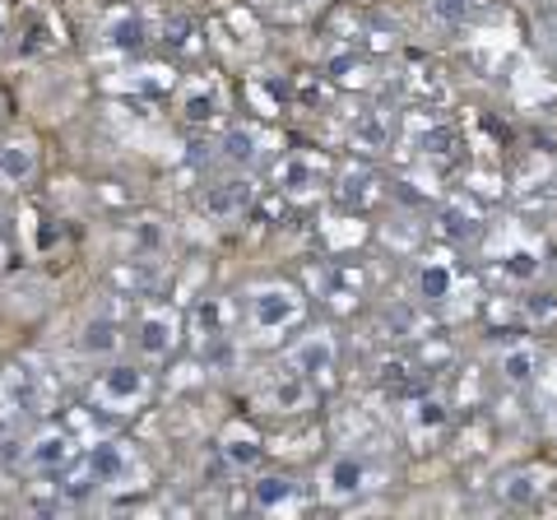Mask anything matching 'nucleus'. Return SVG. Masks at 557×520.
I'll use <instances>...</instances> for the list:
<instances>
[{"mask_svg": "<svg viewBox=\"0 0 557 520\" xmlns=\"http://www.w3.org/2000/svg\"><path fill=\"white\" fill-rule=\"evenodd\" d=\"M149 372L139 368V362H112V368H102L98 381H94V405L108 409V413H135L139 405L149 400Z\"/></svg>", "mask_w": 557, "mask_h": 520, "instance_id": "obj_1", "label": "nucleus"}, {"mask_svg": "<svg viewBox=\"0 0 557 520\" xmlns=\"http://www.w3.org/2000/svg\"><path fill=\"white\" fill-rule=\"evenodd\" d=\"M247 311H251V325L260 335H278L302 321V293L293 284H260V288H251Z\"/></svg>", "mask_w": 557, "mask_h": 520, "instance_id": "obj_2", "label": "nucleus"}, {"mask_svg": "<svg viewBox=\"0 0 557 520\" xmlns=\"http://www.w3.org/2000/svg\"><path fill=\"white\" fill-rule=\"evenodd\" d=\"M131 344H135V354H139V358H149V362L168 358V354L182 344V317H177L172 307H153V311H145V317L135 321Z\"/></svg>", "mask_w": 557, "mask_h": 520, "instance_id": "obj_3", "label": "nucleus"}, {"mask_svg": "<svg viewBox=\"0 0 557 520\" xmlns=\"http://www.w3.org/2000/svg\"><path fill=\"white\" fill-rule=\"evenodd\" d=\"M42 168V153L33 135H10L0 140V186H28Z\"/></svg>", "mask_w": 557, "mask_h": 520, "instance_id": "obj_4", "label": "nucleus"}, {"mask_svg": "<svg viewBox=\"0 0 557 520\" xmlns=\"http://www.w3.org/2000/svg\"><path fill=\"white\" fill-rule=\"evenodd\" d=\"M70 460H75V442H70L65 428H42L38 437L24 446V465L28 470H38V474H57V470H65Z\"/></svg>", "mask_w": 557, "mask_h": 520, "instance_id": "obj_5", "label": "nucleus"}, {"mask_svg": "<svg viewBox=\"0 0 557 520\" xmlns=\"http://www.w3.org/2000/svg\"><path fill=\"white\" fill-rule=\"evenodd\" d=\"M131 450L121 446V442H102L94 446L89 456H84V474H89L98 488H116V483H126L131 479Z\"/></svg>", "mask_w": 557, "mask_h": 520, "instance_id": "obj_6", "label": "nucleus"}, {"mask_svg": "<svg viewBox=\"0 0 557 520\" xmlns=\"http://www.w3.org/2000/svg\"><path fill=\"white\" fill-rule=\"evenodd\" d=\"M121 344H126V335H121V321L108 317V311H98V317H89L79 325V339H75V349L84 358H112Z\"/></svg>", "mask_w": 557, "mask_h": 520, "instance_id": "obj_7", "label": "nucleus"}, {"mask_svg": "<svg viewBox=\"0 0 557 520\" xmlns=\"http://www.w3.org/2000/svg\"><path fill=\"white\" fill-rule=\"evenodd\" d=\"M251 205V182L247 177H223L205 190V214L209 219H237Z\"/></svg>", "mask_w": 557, "mask_h": 520, "instance_id": "obj_8", "label": "nucleus"}, {"mask_svg": "<svg viewBox=\"0 0 557 520\" xmlns=\"http://www.w3.org/2000/svg\"><path fill=\"white\" fill-rule=\"evenodd\" d=\"M362 483H368V465H362L358 456H339L325 470V497L330 502H348V497L362 493Z\"/></svg>", "mask_w": 557, "mask_h": 520, "instance_id": "obj_9", "label": "nucleus"}, {"mask_svg": "<svg viewBox=\"0 0 557 520\" xmlns=\"http://www.w3.org/2000/svg\"><path fill=\"white\" fill-rule=\"evenodd\" d=\"M293 368H298V376H321L335 368V339L330 335H307L298 349H293Z\"/></svg>", "mask_w": 557, "mask_h": 520, "instance_id": "obj_10", "label": "nucleus"}, {"mask_svg": "<svg viewBox=\"0 0 557 520\" xmlns=\"http://www.w3.org/2000/svg\"><path fill=\"white\" fill-rule=\"evenodd\" d=\"M223 460H228L233 470H251L260 460V437L251 428H228L223 432Z\"/></svg>", "mask_w": 557, "mask_h": 520, "instance_id": "obj_11", "label": "nucleus"}, {"mask_svg": "<svg viewBox=\"0 0 557 520\" xmlns=\"http://www.w3.org/2000/svg\"><path fill=\"white\" fill-rule=\"evenodd\" d=\"M182 116L190 126H205V121L219 116V89L214 84H190L186 98H182Z\"/></svg>", "mask_w": 557, "mask_h": 520, "instance_id": "obj_12", "label": "nucleus"}, {"mask_svg": "<svg viewBox=\"0 0 557 520\" xmlns=\"http://www.w3.org/2000/svg\"><path fill=\"white\" fill-rule=\"evenodd\" d=\"M450 288H456V274H450L446 260H428V265L418 270V293H423L428 302L450 298Z\"/></svg>", "mask_w": 557, "mask_h": 520, "instance_id": "obj_13", "label": "nucleus"}, {"mask_svg": "<svg viewBox=\"0 0 557 520\" xmlns=\"http://www.w3.org/2000/svg\"><path fill=\"white\" fill-rule=\"evenodd\" d=\"M534 372H539V354L530 344H516V349L502 354V376H507L511 386H530Z\"/></svg>", "mask_w": 557, "mask_h": 520, "instance_id": "obj_14", "label": "nucleus"}, {"mask_svg": "<svg viewBox=\"0 0 557 520\" xmlns=\"http://www.w3.org/2000/svg\"><path fill=\"white\" fill-rule=\"evenodd\" d=\"M102 38H108L112 51H139L145 47V24H139L135 14H116V20L102 28Z\"/></svg>", "mask_w": 557, "mask_h": 520, "instance_id": "obj_15", "label": "nucleus"}, {"mask_svg": "<svg viewBox=\"0 0 557 520\" xmlns=\"http://www.w3.org/2000/svg\"><path fill=\"white\" fill-rule=\"evenodd\" d=\"M278 182H284L293 196H307V190L317 186V163L302 159V153H293V159L278 163Z\"/></svg>", "mask_w": 557, "mask_h": 520, "instance_id": "obj_16", "label": "nucleus"}, {"mask_svg": "<svg viewBox=\"0 0 557 520\" xmlns=\"http://www.w3.org/2000/svg\"><path fill=\"white\" fill-rule=\"evenodd\" d=\"M293 493H298L293 488V479H260L256 483V507L260 511H278V507H288L293 502Z\"/></svg>", "mask_w": 557, "mask_h": 520, "instance_id": "obj_17", "label": "nucleus"}, {"mask_svg": "<svg viewBox=\"0 0 557 520\" xmlns=\"http://www.w3.org/2000/svg\"><path fill=\"white\" fill-rule=\"evenodd\" d=\"M539 488H544V483H534V474H516L507 488H502V502H511V507H525V502L539 497Z\"/></svg>", "mask_w": 557, "mask_h": 520, "instance_id": "obj_18", "label": "nucleus"}, {"mask_svg": "<svg viewBox=\"0 0 557 520\" xmlns=\"http://www.w3.org/2000/svg\"><path fill=\"white\" fill-rule=\"evenodd\" d=\"M223 153H228V163H251L256 159V131H233L228 140H223Z\"/></svg>", "mask_w": 557, "mask_h": 520, "instance_id": "obj_19", "label": "nucleus"}, {"mask_svg": "<svg viewBox=\"0 0 557 520\" xmlns=\"http://www.w3.org/2000/svg\"><path fill=\"white\" fill-rule=\"evenodd\" d=\"M507 274H516V280H530V274H539V251L516 247L511 260H507Z\"/></svg>", "mask_w": 557, "mask_h": 520, "instance_id": "obj_20", "label": "nucleus"}, {"mask_svg": "<svg viewBox=\"0 0 557 520\" xmlns=\"http://www.w3.org/2000/svg\"><path fill=\"white\" fill-rule=\"evenodd\" d=\"M442 423H446L442 400H418L413 405V428H442Z\"/></svg>", "mask_w": 557, "mask_h": 520, "instance_id": "obj_21", "label": "nucleus"}, {"mask_svg": "<svg viewBox=\"0 0 557 520\" xmlns=\"http://www.w3.org/2000/svg\"><path fill=\"white\" fill-rule=\"evenodd\" d=\"M446 233L450 237L474 233V210H465V205H450V210H446Z\"/></svg>", "mask_w": 557, "mask_h": 520, "instance_id": "obj_22", "label": "nucleus"}, {"mask_svg": "<svg viewBox=\"0 0 557 520\" xmlns=\"http://www.w3.org/2000/svg\"><path fill=\"white\" fill-rule=\"evenodd\" d=\"M302 400H307V386H302V381H284V386L274 391V405H278V409H298Z\"/></svg>", "mask_w": 557, "mask_h": 520, "instance_id": "obj_23", "label": "nucleus"}, {"mask_svg": "<svg viewBox=\"0 0 557 520\" xmlns=\"http://www.w3.org/2000/svg\"><path fill=\"white\" fill-rule=\"evenodd\" d=\"M28 395H33V372L28 368H14V376H10V400L28 405Z\"/></svg>", "mask_w": 557, "mask_h": 520, "instance_id": "obj_24", "label": "nucleus"}, {"mask_svg": "<svg viewBox=\"0 0 557 520\" xmlns=\"http://www.w3.org/2000/svg\"><path fill=\"white\" fill-rule=\"evenodd\" d=\"M432 10H437L442 20H465V14L474 10V0H432Z\"/></svg>", "mask_w": 557, "mask_h": 520, "instance_id": "obj_25", "label": "nucleus"}, {"mask_svg": "<svg viewBox=\"0 0 557 520\" xmlns=\"http://www.w3.org/2000/svg\"><path fill=\"white\" fill-rule=\"evenodd\" d=\"M450 140H456V135H450L446 126L428 131V135H423V153H446V145H450Z\"/></svg>", "mask_w": 557, "mask_h": 520, "instance_id": "obj_26", "label": "nucleus"}, {"mask_svg": "<svg viewBox=\"0 0 557 520\" xmlns=\"http://www.w3.org/2000/svg\"><path fill=\"white\" fill-rule=\"evenodd\" d=\"M557 317V302L553 298H534L530 302V321H553Z\"/></svg>", "mask_w": 557, "mask_h": 520, "instance_id": "obj_27", "label": "nucleus"}, {"mask_svg": "<svg viewBox=\"0 0 557 520\" xmlns=\"http://www.w3.org/2000/svg\"><path fill=\"white\" fill-rule=\"evenodd\" d=\"M5 38H10V14L0 10V42H5Z\"/></svg>", "mask_w": 557, "mask_h": 520, "instance_id": "obj_28", "label": "nucleus"}]
</instances>
